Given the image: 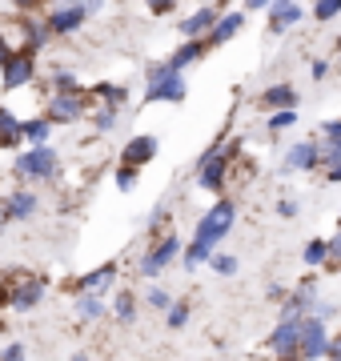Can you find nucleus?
<instances>
[{"mask_svg":"<svg viewBox=\"0 0 341 361\" xmlns=\"http://www.w3.org/2000/svg\"><path fill=\"white\" fill-rule=\"evenodd\" d=\"M237 225V201L233 197H217L205 213L197 217V229H193V241L185 245V273H197L201 265H209V257L221 249V241L233 233Z\"/></svg>","mask_w":341,"mask_h":361,"instance_id":"obj_1","label":"nucleus"},{"mask_svg":"<svg viewBox=\"0 0 341 361\" xmlns=\"http://www.w3.org/2000/svg\"><path fill=\"white\" fill-rule=\"evenodd\" d=\"M237 153H241V137H217V141L197 157V189L225 197V185L233 177Z\"/></svg>","mask_w":341,"mask_h":361,"instance_id":"obj_2","label":"nucleus"},{"mask_svg":"<svg viewBox=\"0 0 341 361\" xmlns=\"http://www.w3.org/2000/svg\"><path fill=\"white\" fill-rule=\"evenodd\" d=\"M185 97H189V80H185V73L169 68V61H157V65L144 68L141 109L144 104H185Z\"/></svg>","mask_w":341,"mask_h":361,"instance_id":"obj_3","label":"nucleus"},{"mask_svg":"<svg viewBox=\"0 0 341 361\" xmlns=\"http://www.w3.org/2000/svg\"><path fill=\"white\" fill-rule=\"evenodd\" d=\"M13 177L28 180V185H49L61 177V153L56 145H40V149H20L13 157Z\"/></svg>","mask_w":341,"mask_h":361,"instance_id":"obj_4","label":"nucleus"},{"mask_svg":"<svg viewBox=\"0 0 341 361\" xmlns=\"http://www.w3.org/2000/svg\"><path fill=\"white\" fill-rule=\"evenodd\" d=\"M185 245H189V241H181L177 229L165 233V237H157V241H149L144 253H141V261H137V273H141L144 281H157L161 273L173 269V265L185 257Z\"/></svg>","mask_w":341,"mask_h":361,"instance_id":"obj_5","label":"nucleus"},{"mask_svg":"<svg viewBox=\"0 0 341 361\" xmlns=\"http://www.w3.org/2000/svg\"><path fill=\"white\" fill-rule=\"evenodd\" d=\"M4 281H8V310L13 313H32L49 297V277H40V273H4Z\"/></svg>","mask_w":341,"mask_h":361,"instance_id":"obj_6","label":"nucleus"},{"mask_svg":"<svg viewBox=\"0 0 341 361\" xmlns=\"http://www.w3.org/2000/svg\"><path fill=\"white\" fill-rule=\"evenodd\" d=\"M40 113L49 116L56 129H65V125H80V121H89V113H92V97H89V92H49Z\"/></svg>","mask_w":341,"mask_h":361,"instance_id":"obj_7","label":"nucleus"},{"mask_svg":"<svg viewBox=\"0 0 341 361\" xmlns=\"http://www.w3.org/2000/svg\"><path fill=\"white\" fill-rule=\"evenodd\" d=\"M40 77V56L28 49H13V56L0 65V89L4 92H25Z\"/></svg>","mask_w":341,"mask_h":361,"instance_id":"obj_8","label":"nucleus"},{"mask_svg":"<svg viewBox=\"0 0 341 361\" xmlns=\"http://www.w3.org/2000/svg\"><path fill=\"white\" fill-rule=\"evenodd\" d=\"M326 169V157H321V141L317 137H305V141L285 145L281 153V173H321Z\"/></svg>","mask_w":341,"mask_h":361,"instance_id":"obj_9","label":"nucleus"},{"mask_svg":"<svg viewBox=\"0 0 341 361\" xmlns=\"http://www.w3.org/2000/svg\"><path fill=\"white\" fill-rule=\"evenodd\" d=\"M321 301V289H317V277H302V281L289 289L285 305H281V322H305L309 313L317 310Z\"/></svg>","mask_w":341,"mask_h":361,"instance_id":"obj_10","label":"nucleus"},{"mask_svg":"<svg viewBox=\"0 0 341 361\" xmlns=\"http://www.w3.org/2000/svg\"><path fill=\"white\" fill-rule=\"evenodd\" d=\"M40 209V193L32 185H16L13 193L0 201V225H20V221H32Z\"/></svg>","mask_w":341,"mask_h":361,"instance_id":"obj_11","label":"nucleus"},{"mask_svg":"<svg viewBox=\"0 0 341 361\" xmlns=\"http://www.w3.org/2000/svg\"><path fill=\"white\" fill-rule=\"evenodd\" d=\"M329 341H333V329L317 317H305L302 322V341H297V361H321L329 357Z\"/></svg>","mask_w":341,"mask_h":361,"instance_id":"obj_12","label":"nucleus"},{"mask_svg":"<svg viewBox=\"0 0 341 361\" xmlns=\"http://www.w3.org/2000/svg\"><path fill=\"white\" fill-rule=\"evenodd\" d=\"M217 20H221V4H209V0H205V4H197L185 20H177V32H181V40H209Z\"/></svg>","mask_w":341,"mask_h":361,"instance_id":"obj_13","label":"nucleus"},{"mask_svg":"<svg viewBox=\"0 0 341 361\" xmlns=\"http://www.w3.org/2000/svg\"><path fill=\"white\" fill-rule=\"evenodd\" d=\"M161 153V137L157 133H132L129 141L120 145V165H129V169H144V165H153Z\"/></svg>","mask_w":341,"mask_h":361,"instance_id":"obj_14","label":"nucleus"},{"mask_svg":"<svg viewBox=\"0 0 341 361\" xmlns=\"http://www.w3.org/2000/svg\"><path fill=\"white\" fill-rule=\"evenodd\" d=\"M13 28H16V49H28V52H37V56L49 49V40H53V32H49V25H44V16H37V13L16 16Z\"/></svg>","mask_w":341,"mask_h":361,"instance_id":"obj_15","label":"nucleus"},{"mask_svg":"<svg viewBox=\"0 0 341 361\" xmlns=\"http://www.w3.org/2000/svg\"><path fill=\"white\" fill-rule=\"evenodd\" d=\"M92 16H89V8L85 4H73V8H44V25H49V32L53 37H73V32H80V28L89 25Z\"/></svg>","mask_w":341,"mask_h":361,"instance_id":"obj_16","label":"nucleus"},{"mask_svg":"<svg viewBox=\"0 0 341 361\" xmlns=\"http://www.w3.org/2000/svg\"><path fill=\"white\" fill-rule=\"evenodd\" d=\"M305 20V4L297 0H273L269 4V13H265V32L269 37H285L293 25H302Z\"/></svg>","mask_w":341,"mask_h":361,"instance_id":"obj_17","label":"nucleus"},{"mask_svg":"<svg viewBox=\"0 0 341 361\" xmlns=\"http://www.w3.org/2000/svg\"><path fill=\"white\" fill-rule=\"evenodd\" d=\"M297 341H302V322H277L265 345L277 361H297Z\"/></svg>","mask_w":341,"mask_h":361,"instance_id":"obj_18","label":"nucleus"},{"mask_svg":"<svg viewBox=\"0 0 341 361\" xmlns=\"http://www.w3.org/2000/svg\"><path fill=\"white\" fill-rule=\"evenodd\" d=\"M245 20H249L245 8H221V20H217V28H213V37L205 40V44H209V49H225L229 40H237L245 32Z\"/></svg>","mask_w":341,"mask_h":361,"instance_id":"obj_19","label":"nucleus"},{"mask_svg":"<svg viewBox=\"0 0 341 361\" xmlns=\"http://www.w3.org/2000/svg\"><path fill=\"white\" fill-rule=\"evenodd\" d=\"M261 104H265V113H285V109L302 104V92H297L293 80H273V85L261 89Z\"/></svg>","mask_w":341,"mask_h":361,"instance_id":"obj_20","label":"nucleus"},{"mask_svg":"<svg viewBox=\"0 0 341 361\" xmlns=\"http://www.w3.org/2000/svg\"><path fill=\"white\" fill-rule=\"evenodd\" d=\"M0 149H8L16 157V149H28L25 145V116H16V109L0 104Z\"/></svg>","mask_w":341,"mask_h":361,"instance_id":"obj_21","label":"nucleus"},{"mask_svg":"<svg viewBox=\"0 0 341 361\" xmlns=\"http://www.w3.org/2000/svg\"><path fill=\"white\" fill-rule=\"evenodd\" d=\"M117 277H120V265L117 261H105V265H97V269L80 273L77 277V293H108Z\"/></svg>","mask_w":341,"mask_h":361,"instance_id":"obj_22","label":"nucleus"},{"mask_svg":"<svg viewBox=\"0 0 341 361\" xmlns=\"http://www.w3.org/2000/svg\"><path fill=\"white\" fill-rule=\"evenodd\" d=\"M89 97L97 104H108V109H125L132 101L129 85H120V80H97V85H89Z\"/></svg>","mask_w":341,"mask_h":361,"instance_id":"obj_23","label":"nucleus"},{"mask_svg":"<svg viewBox=\"0 0 341 361\" xmlns=\"http://www.w3.org/2000/svg\"><path fill=\"white\" fill-rule=\"evenodd\" d=\"M73 313H77V322H101L108 313V297L105 293H77L73 297Z\"/></svg>","mask_w":341,"mask_h":361,"instance_id":"obj_24","label":"nucleus"},{"mask_svg":"<svg viewBox=\"0 0 341 361\" xmlns=\"http://www.w3.org/2000/svg\"><path fill=\"white\" fill-rule=\"evenodd\" d=\"M53 133H56V125H53V121H49L44 113L25 116V145H28V149H40V145H53Z\"/></svg>","mask_w":341,"mask_h":361,"instance_id":"obj_25","label":"nucleus"},{"mask_svg":"<svg viewBox=\"0 0 341 361\" xmlns=\"http://www.w3.org/2000/svg\"><path fill=\"white\" fill-rule=\"evenodd\" d=\"M205 52H209V44H205V40H181V44H177V49H173L169 56H165V61H169V68L185 73L189 65H197Z\"/></svg>","mask_w":341,"mask_h":361,"instance_id":"obj_26","label":"nucleus"},{"mask_svg":"<svg viewBox=\"0 0 341 361\" xmlns=\"http://www.w3.org/2000/svg\"><path fill=\"white\" fill-rule=\"evenodd\" d=\"M120 109H108V104H92V113H89V125L97 137H113V133L120 129Z\"/></svg>","mask_w":341,"mask_h":361,"instance_id":"obj_27","label":"nucleus"},{"mask_svg":"<svg viewBox=\"0 0 341 361\" xmlns=\"http://www.w3.org/2000/svg\"><path fill=\"white\" fill-rule=\"evenodd\" d=\"M137 310H141V301H137V293H132V289H117V293H113V301H108V313H113L120 325L137 322Z\"/></svg>","mask_w":341,"mask_h":361,"instance_id":"obj_28","label":"nucleus"},{"mask_svg":"<svg viewBox=\"0 0 341 361\" xmlns=\"http://www.w3.org/2000/svg\"><path fill=\"white\" fill-rule=\"evenodd\" d=\"M44 85H49V92H89V85H80L73 68H49Z\"/></svg>","mask_w":341,"mask_h":361,"instance_id":"obj_29","label":"nucleus"},{"mask_svg":"<svg viewBox=\"0 0 341 361\" xmlns=\"http://www.w3.org/2000/svg\"><path fill=\"white\" fill-rule=\"evenodd\" d=\"M302 261H305V269H326V261H329V241L326 237H309L302 249Z\"/></svg>","mask_w":341,"mask_h":361,"instance_id":"obj_30","label":"nucleus"},{"mask_svg":"<svg viewBox=\"0 0 341 361\" xmlns=\"http://www.w3.org/2000/svg\"><path fill=\"white\" fill-rule=\"evenodd\" d=\"M169 221H173V213H169V201H161V205L153 209V217H149V225H144V237H149V241H157V237H165V233H173V229H169Z\"/></svg>","mask_w":341,"mask_h":361,"instance_id":"obj_31","label":"nucleus"},{"mask_svg":"<svg viewBox=\"0 0 341 361\" xmlns=\"http://www.w3.org/2000/svg\"><path fill=\"white\" fill-rule=\"evenodd\" d=\"M237 269H241V261H237L233 253H225V249H217L209 257V273H217V277H233Z\"/></svg>","mask_w":341,"mask_h":361,"instance_id":"obj_32","label":"nucleus"},{"mask_svg":"<svg viewBox=\"0 0 341 361\" xmlns=\"http://www.w3.org/2000/svg\"><path fill=\"white\" fill-rule=\"evenodd\" d=\"M309 16H314L317 25L337 20V16H341V0H314V4H309Z\"/></svg>","mask_w":341,"mask_h":361,"instance_id":"obj_33","label":"nucleus"},{"mask_svg":"<svg viewBox=\"0 0 341 361\" xmlns=\"http://www.w3.org/2000/svg\"><path fill=\"white\" fill-rule=\"evenodd\" d=\"M173 301H177V297H173L165 285H149V289H144V305H149V310H165L169 313Z\"/></svg>","mask_w":341,"mask_h":361,"instance_id":"obj_34","label":"nucleus"},{"mask_svg":"<svg viewBox=\"0 0 341 361\" xmlns=\"http://www.w3.org/2000/svg\"><path fill=\"white\" fill-rule=\"evenodd\" d=\"M297 121H302V116H297V109H285V113H269V116H265V129H269V133L277 137V133L293 129Z\"/></svg>","mask_w":341,"mask_h":361,"instance_id":"obj_35","label":"nucleus"},{"mask_svg":"<svg viewBox=\"0 0 341 361\" xmlns=\"http://www.w3.org/2000/svg\"><path fill=\"white\" fill-rule=\"evenodd\" d=\"M137 180H141V169H129V165L113 169V185H117L120 193H132V189H137Z\"/></svg>","mask_w":341,"mask_h":361,"instance_id":"obj_36","label":"nucleus"},{"mask_svg":"<svg viewBox=\"0 0 341 361\" xmlns=\"http://www.w3.org/2000/svg\"><path fill=\"white\" fill-rule=\"evenodd\" d=\"M189 310H193L189 301H173V310L165 313V325H169V329H185V325H189Z\"/></svg>","mask_w":341,"mask_h":361,"instance_id":"obj_37","label":"nucleus"},{"mask_svg":"<svg viewBox=\"0 0 341 361\" xmlns=\"http://www.w3.org/2000/svg\"><path fill=\"white\" fill-rule=\"evenodd\" d=\"M273 213H277V217H281V221H293V217H297V213H302V201H297V197H277Z\"/></svg>","mask_w":341,"mask_h":361,"instance_id":"obj_38","label":"nucleus"},{"mask_svg":"<svg viewBox=\"0 0 341 361\" xmlns=\"http://www.w3.org/2000/svg\"><path fill=\"white\" fill-rule=\"evenodd\" d=\"M337 301H329V297H321V301H317V310L309 313V317H317V322H326V325H333L337 322Z\"/></svg>","mask_w":341,"mask_h":361,"instance_id":"obj_39","label":"nucleus"},{"mask_svg":"<svg viewBox=\"0 0 341 361\" xmlns=\"http://www.w3.org/2000/svg\"><path fill=\"white\" fill-rule=\"evenodd\" d=\"M181 0H144V13L149 16H173Z\"/></svg>","mask_w":341,"mask_h":361,"instance_id":"obj_40","label":"nucleus"},{"mask_svg":"<svg viewBox=\"0 0 341 361\" xmlns=\"http://www.w3.org/2000/svg\"><path fill=\"white\" fill-rule=\"evenodd\" d=\"M0 361H28L25 341H4V349H0Z\"/></svg>","mask_w":341,"mask_h":361,"instance_id":"obj_41","label":"nucleus"},{"mask_svg":"<svg viewBox=\"0 0 341 361\" xmlns=\"http://www.w3.org/2000/svg\"><path fill=\"white\" fill-rule=\"evenodd\" d=\"M329 273H341V233H333L329 237V261H326Z\"/></svg>","mask_w":341,"mask_h":361,"instance_id":"obj_42","label":"nucleus"},{"mask_svg":"<svg viewBox=\"0 0 341 361\" xmlns=\"http://www.w3.org/2000/svg\"><path fill=\"white\" fill-rule=\"evenodd\" d=\"M317 141H341V116H333L317 129Z\"/></svg>","mask_w":341,"mask_h":361,"instance_id":"obj_43","label":"nucleus"},{"mask_svg":"<svg viewBox=\"0 0 341 361\" xmlns=\"http://www.w3.org/2000/svg\"><path fill=\"white\" fill-rule=\"evenodd\" d=\"M4 4H8V8H13L16 16H28V13H37L44 0H4Z\"/></svg>","mask_w":341,"mask_h":361,"instance_id":"obj_44","label":"nucleus"},{"mask_svg":"<svg viewBox=\"0 0 341 361\" xmlns=\"http://www.w3.org/2000/svg\"><path fill=\"white\" fill-rule=\"evenodd\" d=\"M13 49H16V40L8 37V28H0V65H4L8 56H13Z\"/></svg>","mask_w":341,"mask_h":361,"instance_id":"obj_45","label":"nucleus"},{"mask_svg":"<svg viewBox=\"0 0 341 361\" xmlns=\"http://www.w3.org/2000/svg\"><path fill=\"white\" fill-rule=\"evenodd\" d=\"M329 68H333L329 61H309V80H326Z\"/></svg>","mask_w":341,"mask_h":361,"instance_id":"obj_46","label":"nucleus"},{"mask_svg":"<svg viewBox=\"0 0 341 361\" xmlns=\"http://www.w3.org/2000/svg\"><path fill=\"white\" fill-rule=\"evenodd\" d=\"M321 177H326V185H341V161L337 165H326L321 169Z\"/></svg>","mask_w":341,"mask_h":361,"instance_id":"obj_47","label":"nucleus"},{"mask_svg":"<svg viewBox=\"0 0 341 361\" xmlns=\"http://www.w3.org/2000/svg\"><path fill=\"white\" fill-rule=\"evenodd\" d=\"M269 4H273V0H245L241 8H245V13H269Z\"/></svg>","mask_w":341,"mask_h":361,"instance_id":"obj_48","label":"nucleus"},{"mask_svg":"<svg viewBox=\"0 0 341 361\" xmlns=\"http://www.w3.org/2000/svg\"><path fill=\"white\" fill-rule=\"evenodd\" d=\"M329 361H341V329L333 334V341H329Z\"/></svg>","mask_w":341,"mask_h":361,"instance_id":"obj_49","label":"nucleus"},{"mask_svg":"<svg viewBox=\"0 0 341 361\" xmlns=\"http://www.w3.org/2000/svg\"><path fill=\"white\" fill-rule=\"evenodd\" d=\"M105 4H108V0H85V8H89V16L105 13Z\"/></svg>","mask_w":341,"mask_h":361,"instance_id":"obj_50","label":"nucleus"},{"mask_svg":"<svg viewBox=\"0 0 341 361\" xmlns=\"http://www.w3.org/2000/svg\"><path fill=\"white\" fill-rule=\"evenodd\" d=\"M53 8H73V4H85V0H49Z\"/></svg>","mask_w":341,"mask_h":361,"instance_id":"obj_51","label":"nucleus"},{"mask_svg":"<svg viewBox=\"0 0 341 361\" xmlns=\"http://www.w3.org/2000/svg\"><path fill=\"white\" fill-rule=\"evenodd\" d=\"M0 305H8V281L0 277Z\"/></svg>","mask_w":341,"mask_h":361,"instance_id":"obj_52","label":"nucleus"},{"mask_svg":"<svg viewBox=\"0 0 341 361\" xmlns=\"http://www.w3.org/2000/svg\"><path fill=\"white\" fill-rule=\"evenodd\" d=\"M68 361H92V357H89V353H73Z\"/></svg>","mask_w":341,"mask_h":361,"instance_id":"obj_53","label":"nucleus"},{"mask_svg":"<svg viewBox=\"0 0 341 361\" xmlns=\"http://www.w3.org/2000/svg\"><path fill=\"white\" fill-rule=\"evenodd\" d=\"M333 49H337V56H341V37H337V44H333Z\"/></svg>","mask_w":341,"mask_h":361,"instance_id":"obj_54","label":"nucleus"},{"mask_svg":"<svg viewBox=\"0 0 341 361\" xmlns=\"http://www.w3.org/2000/svg\"><path fill=\"white\" fill-rule=\"evenodd\" d=\"M337 233H341V213H337Z\"/></svg>","mask_w":341,"mask_h":361,"instance_id":"obj_55","label":"nucleus"},{"mask_svg":"<svg viewBox=\"0 0 341 361\" xmlns=\"http://www.w3.org/2000/svg\"><path fill=\"white\" fill-rule=\"evenodd\" d=\"M337 73H341V56H337Z\"/></svg>","mask_w":341,"mask_h":361,"instance_id":"obj_56","label":"nucleus"},{"mask_svg":"<svg viewBox=\"0 0 341 361\" xmlns=\"http://www.w3.org/2000/svg\"><path fill=\"white\" fill-rule=\"evenodd\" d=\"M309 4H314V0H309Z\"/></svg>","mask_w":341,"mask_h":361,"instance_id":"obj_57","label":"nucleus"},{"mask_svg":"<svg viewBox=\"0 0 341 361\" xmlns=\"http://www.w3.org/2000/svg\"><path fill=\"white\" fill-rule=\"evenodd\" d=\"M0 229H4V225H0Z\"/></svg>","mask_w":341,"mask_h":361,"instance_id":"obj_58","label":"nucleus"}]
</instances>
